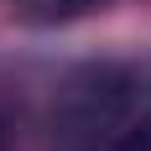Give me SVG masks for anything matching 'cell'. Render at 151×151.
Wrapping results in <instances>:
<instances>
[{
  "label": "cell",
  "mask_w": 151,
  "mask_h": 151,
  "mask_svg": "<svg viewBox=\"0 0 151 151\" xmlns=\"http://www.w3.org/2000/svg\"><path fill=\"white\" fill-rule=\"evenodd\" d=\"M109 151H151V109L141 115V120H130V125H125V130H120V141H115Z\"/></svg>",
  "instance_id": "3957f363"
},
{
  "label": "cell",
  "mask_w": 151,
  "mask_h": 151,
  "mask_svg": "<svg viewBox=\"0 0 151 151\" xmlns=\"http://www.w3.org/2000/svg\"><path fill=\"white\" fill-rule=\"evenodd\" d=\"M0 151H5V125H0Z\"/></svg>",
  "instance_id": "277c9868"
},
{
  "label": "cell",
  "mask_w": 151,
  "mask_h": 151,
  "mask_svg": "<svg viewBox=\"0 0 151 151\" xmlns=\"http://www.w3.org/2000/svg\"><path fill=\"white\" fill-rule=\"evenodd\" d=\"M146 83H151V73L136 68V63H89V68H78L52 99L58 136L63 141H94L115 125H125L136 115Z\"/></svg>",
  "instance_id": "6da1fadb"
},
{
  "label": "cell",
  "mask_w": 151,
  "mask_h": 151,
  "mask_svg": "<svg viewBox=\"0 0 151 151\" xmlns=\"http://www.w3.org/2000/svg\"><path fill=\"white\" fill-rule=\"evenodd\" d=\"M99 5L104 0H21V11L31 21H73V16H89Z\"/></svg>",
  "instance_id": "7a4b0ae2"
}]
</instances>
